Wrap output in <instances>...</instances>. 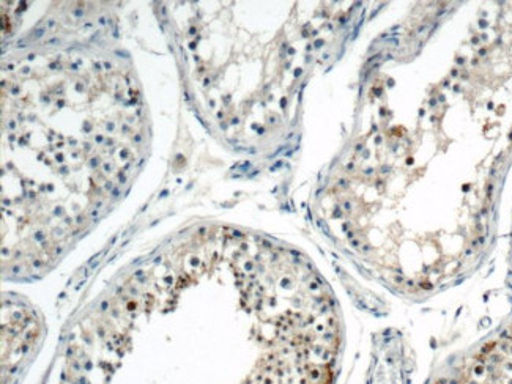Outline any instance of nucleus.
Masks as SVG:
<instances>
[{"label":"nucleus","instance_id":"f257e3e1","mask_svg":"<svg viewBox=\"0 0 512 384\" xmlns=\"http://www.w3.org/2000/svg\"><path fill=\"white\" fill-rule=\"evenodd\" d=\"M435 384H512V331Z\"/></svg>","mask_w":512,"mask_h":384}]
</instances>
